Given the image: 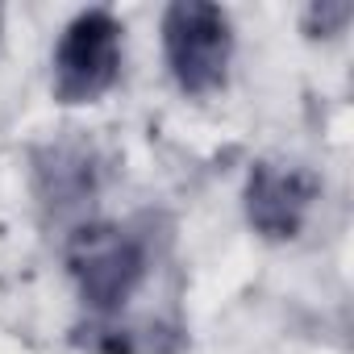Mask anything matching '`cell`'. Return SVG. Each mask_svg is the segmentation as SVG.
Here are the masks:
<instances>
[{
    "label": "cell",
    "mask_w": 354,
    "mask_h": 354,
    "mask_svg": "<svg viewBox=\"0 0 354 354\" xmlns=\"http://www.w3.org/2000/svg\"><path fill=\"white\" fill-rule=\"evenodd\" d=\"M162 50L175 84L188 96H209L225 84L234 55V26L221 5L175 0L162 13Z\"/></svg>",
    "instance_id": "1"
},
{
    "label": "cell",
    "mask_w": 354,
    "mask_h": 354,
    "mask_svg": "<svg viewBox=\"0 0 354 354\" xmlns=\"http://www.w3.org/2000/svg\"><path fill=\"white\" fill-rule=\"evenodd\" d=\"M121 21L109 9L80 13L55 50V96L63 104H88L104 96L121 75Z\"/></svg>",
    "instance_id": "2"
},
{
    "label": "cell",
    "mask_w": 354,
    "mask_h": 354,
    "mask_svg": "<svg viewBox=\"0 0 354 354\" xmlns=\"http://www.w3.org/2000/svg\"><path fill=\"white\" fill-rule=\"evenodd\" d=\"M67 267L80 283V296L96 313H113L142 283L146 254L117 225H84L67 246Z\"/></svg>",
    "instance_id": "3"
},
{
    "label": "cell",
    "mask_w": 354,
    "mask_h": 354,
    "mask_svg": "<svg viewBox=\"0 0 354 354\" xmlns=\"http://www.w3.org/2000/svg\"><path fill=\"white\" fill-rule=\"evenodd\" d=\"M317 201V180L304 167L259 162L246 184V217L263 238H296Z\"/></svg>",
    "instance_id": "4"
}]
</instances>
